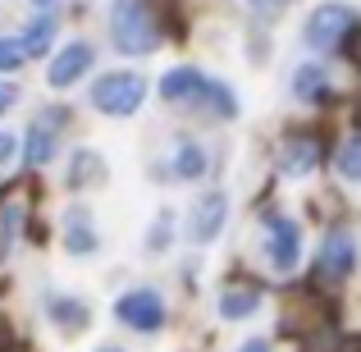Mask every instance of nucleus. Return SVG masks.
Instances as JSON below:
<instances>
[{"mask_svg": "<svg viewBox=\"0 0 361 352\" xmlns=\"http://www.w3.org/2000/svg\"><path fill=\"white\" fill-rule=\"evenodd\" d=\"M110 42L123 55H151L160 46V23L147 0H110Z\"/></svg>", "mask_w": 361, "mask_h": 352, "instance_id": "f257e3e1", "label": "nucleus"}, {"mask_svg": "<svg viewBox=\"0 0 361 352\" xmlns=\"http://www.w3.org/2000/svg\"><path fill=\"white\" fill-rule=\"evenodd\" d=\"M142 101H147V78L133 69H110L92 83V106L110 119H123V115H137Z\"/></svg>", "mask_w": 361, "mask_h": 352, "instance_id": "f03ea898", "label": "nucleus"}, {"mask_svg": "<svg viewBox=\"0 0 361 352\" xmlns=\"http://www.w3.org/2000/svg\"><path fill=\"white\" fill-rule=\"evenodd\" d=\"M353 28H357V14L348 5H320V9H311L302 37H307L311 51L329 55V51H338V46H343V37L353 32Z\"/></svg>", "mask_w": 361, "mask_h": 352, "instance_id": "7ed1b4c3", "label": "nucleus"}, {"mask_svg": "<svg viewBox=\"0 0 361 352\" xmlns=\"http://www.w3.org/2000/svg\"><path fill=\"white\" fill-rule=\"evenodd\" d=\"M165 298H160L156 289H128L123 298L115 302V320L128 329H137V334H156V329H165Z\"/></svg>", "mask_w": 361, "mask_h": 352, "instance_id": "20e7f679", "label": "nucleus"}, {"mask_svg": "<svg viewBox=\"0 0 361 352\" xmlns=\"http://www.w3.org/2000/svg\"><path fill=\"white\" fill-rule=\"evenodd\" d=\"M265 256L279 274H293L302 261V224L293 215H270L265 220Z\"/></svg>", "mask_w": 361, "mask_h": 352, "instance_id": "39448f33", "label": "nucleus"}, {"mask_svg": "<svg viewBox=\"0 0 361 352\" xmlns=\"http://www.w3.org/2000/svg\"><path fill=\"white\" fill-rule=\"evenodd\" d=\"M224 220H229V197L224 193H206L192 202V211H188V238H192L197 247L215 243L224 229Z\"/></svg>", "mask_w": 361, "mask_h": 352, "instance_id": "423d86ee", "label": "nucleus"}, {"mask_svg": "<svg viewBox=\"0 0 361 352\" xmlns=\"http://www.w3.org/2000/svg\"><path fill=\"white\" fill-rule=\"evenodd\" d=\"M92 60H97V51H92L87 42H64L60 51H55V60L46 64V83H51V87H60V92L73 87V83L92 69Z\"/></svg>", "mask_w": 361, "mask_h": 352, "instance_id": "0eeeda50", "label": "nucleus"}, {"mask_svg": "<svg viewBox=\"0 0 361 352\" xmlns=\"http://www.w3.org/2000/svg\"><path fill=\"white\" fill-rule=\"evenodd\" d=\"M353 265H357V243H353V233H329L325 243H320V256H316V270H320V279L325 284H343L348 274H353Z\"/></svg>", "mask_w": 361, "mask_h": 352, "instance_id": "6e6552de", "label": "nucleus"}, {"mask_svg": "<svg viewBox=\"0 0 361 352\" xmlns=\"http://www.w3.org/2000/svg\"><path fill=\"white\" fill-rule=\"evenodd\" d=\"M206 83L211 78H206L197 64H178V69H169L165 78H160V97L174 101V106H192V101H202Z\"/></svg>", "mask_w": 361, "mask_h": 352, "instance_id": "1a4fd4ad", "label": "nucleus"}, {"mask_svg": "<svg viewBox=\"0 0 361 352\" xmlns=\"http://www.w3.org/2000/svg\"><path fill=\"white\" fill-rule=\"evenodd\" d=\"M97 229H92V215L82 211V206H69V215H64V252L69 256H92L97 252Z\"/></svg>", "mask_w": 361, "mask_h": 352, "instance_id": "9d476101", "label": "nucleus"}, {"mask_svg": "<svg viewBox=\"0 0 361 352\" xmlns=\"http://www.w3.org/2000/svg\"><path fill=\"white\" fill-rule=\"evenodd\" d=\"M316 165H320V147H316V138H288V142H283V151H279V169H283L288 178L311 174Z\"/></svg>", "mask_w": 361, "mask_h": 352, "instance_id": "9b49d317", "label": "nucleus"}, {"mask_svg": "<svg viewBox=\"0 0 361 352\" xmlns=\"http://www.w3.org/2000/svg\"><path fill=\"white\" fill-rule=\"evenodd\" d=\"M206 165H211V160H206V147H202V142H178L174 156H169V174H174V178H188V183H192V178H202Z\"/></svg>", "mask_w": 361, "mask_h": 352, "instance_id": "f8f14e48", "label": "nucleus"}, {"mask_svg": "<svg viewBox=\"0 0 361 352\" xmlns=\"http://www.w3.org/2000/svg\"><path fill=\"white\" fill-rule=\"evenodd\" d=\"M51 320L64 329V334H82V329L92 325L87 307H82L78 298H51Z\"/></svg>", "mask_w": 361, "mask_h": 352, "instance_id": "ddd939ff", "label": "nucleus"}, {"mask_svg": "<svg viewBox=\"0 0 361 352\" xmlns=\"http://www.w3.org/2000/svg\"><path fill=\"white\" fill-rule=\"evenodd\" d=\"M256 307H261V289H252V284H247V289H224L220 293V316L224 320H247Z\"/></svg>", "mask_w": 361, "mask_h": 352, "instance_id": "4468645a", "label": "nucleus"}, {"mask_svg": "<svg viewBox=\"0 0 361 352\" xmlns=\"http://www.w3.org/2000/svg\"><path fill=\"white\" fill-rule=\"evenodd\" d=\"M51 156H55V133L46 128V123H32V128H27V142H23V160H27V169L51 165Z\"/></svg>", "mask_w": 361, "mask_h": 352, "instance_id": "2eb2a0df", "label": "nucleus"}, {"mask_svg": "<svg viewBox=\"0 0 361 352\" xmlns=\"http://www.w3.org/2000/svg\"><path fill=\"white\" fill-rule=\"evenodd\" d=\"M325 92H329V78H325V69H320V64H302V69L293 73V97H302V101H325Z\"/></svg>", "mask_w": 361, "mask_h": 352, "instance_id": "dca6fc26", "label": "nucleus"}, {"mask_svg": "<svg viewBox=\"0 0 361 352\" xmlns=\"http://www.w3.org/2000/svg\"><path fill=\"white\" fill-rule=\"evenodd\" d=\"M202 106L211 110V115H220V119H238V97H233V87H229V83H220V78L206 83Z\"/></svg>", "mask_w": 361, "mask_h": 352, "instance_id": "f3484780", "label": "nucleus"}, {"mask_svg": "<svg viewBox=\"0 0 361 352\" xmlns=\"http://www.w3.org/2000/svg\"><path fill=\"white\" fill-rule=\"evenodd\" d=\"M69 188H87V183H101V156L97 151H73V160H69Z\"/></svg>", "mask_w": 361, "mask_h": 352, "instance_id": "a211bd4d", "label": "nucleus"}, {"mask_svg": "<svg viewBox=\"0 0 361 352\" xmlns=\"http://www.w3.org/2000/svg\"><path fill=\"white\" fill-rule=\"evenodd\" d=\"M334 165H338V174H343L348 183L361 188V133H357V138H348L343 147H338V160H334Z\"/></svg>", "mask_w": 361, "mask_h": 352, "instance_id": "6ab92c4d", "label": "nucleus"}, {"mask_svg": "<svg viewBox=\"0 0 361 352\" xmlns=\"http://www.w3.org/2000/svg\"><path fill=\"white\" fill-rule=\"evenodd\" d=\"M51 37H55V18H32V28H27L23 37H18V42L27 46V55H46L51 51Z\"/></svg>", "mask_w": 361, "mask_h": 352, "instance_id": "aec40b11", "label": "nucleus"}, {"mask_svg": "<svg viewBox=\"0 0 361 352\" xmlns=\"http://www.w3.org/2000/svg\"><path fill=\"white\" fill-rule=\"evenodd\" d=\"M27 60H32V55H27V46L18 42V37H0V73H14V69H23Z\"/></svg>", "mask_w": 361, "mask_h": 352, "instance_id": "412c9836", "label": "nucleus"}, {"mask_svg": "<svg viewBox=\"0 0 361 352\" xmlns=\"http://www.w3.org/2000/svg\"><path fill=\"white\" fill-rule=\"evenodd\" d=\"M18 220H23V206L18 202H9L5 211H0V224H5V229H0V256L9 252V247H14V233H18Z\"/></svg>", "mask_w": 361, "mask_h": 352, "instance_id": "4be33fe9", "label": "nucleus"}, {"mask_svg": "<svg viewBox=\"0 0 361 352\" xmlns=\"http://www.w3.org/2000/svg\"><path fill=\"white\" fill-rule=\"evenodd\" d=\"M247 5L256 9V14H265V18H274V14H283V9L293 5V0H247Z\"/></svg>", "mask_w": 361, "mask_h": 352, "instance_id": "5701e85b", "label": "nucleus"}, {"mask_svg": "<svg viewBox=\"0 0 361 352\" xmlns=\"http://www.w3.org/2000/svg\"><path fill=\"white\" fill-rule=\"evenodd\" d=\"M14 101H18V87H14V83H0V115H5Z\"/></svg>", "mask_w": 361, "mask_h": 352, "instance_id": "b1692460", "label": "nucleus"}, {"mask_svg": "<svg viewBox=\"0 0 361 352\" xmlns=\"http://www.w3.org/2000/svg\"><path fill=\"white\" fill-rule=\"evenodd\" d=\"M9 156H14V133H0V165H9Z\"/></svg>", "mask_w": 361, "mask_h": 352, "instance_id": "393cba45", "label": "nucleus"}, {"mask_svg": "<svg viewBox=\"0 0 361 352\" xmlns=\"http://www.w3.org/2000/svg\"><path fill=\"white\" fill-rule=\"evenodd\" d=\"M238 352H270V344H265V339H252V344H243Z\"/></svg>", "mask_w": 361, "mask_h": 352, "instance_id": "a878e982", "label": "nucleus"}, {"mask_svg": "<svg viewBox=\"0 0 361 352\" xmlns=\"http://www.w3.org/2000/svg\"><path fill=\"white\" fill-rule=\"evenodd\" d=\"M97 352H123V348H115V344H106V348H97Z\"/></svg>", "mask_w": 361, "mask_h": 352, "instance_id": "bb28decb", "label": "nucleus"}, {"mask_svg": "<svg viewBox=\"0 0 361 352\" xmlns=\"http://www.w3.org/2000/svg\"><path fill=\"white\" fill-rule=\"evenodd\" d=\"M32 5H42V9H51V5H55V0H32Z\"/></svg>", "mask_w": 361, "mask_h": 352, "instance_id": "cd10ccee", "label": "nucleus"}]
</instances>
